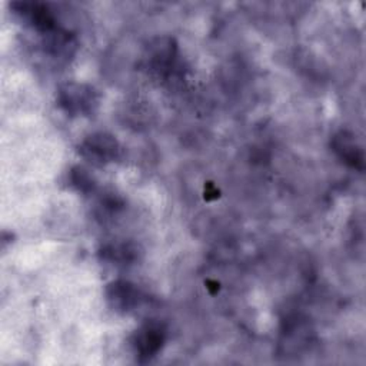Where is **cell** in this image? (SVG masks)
<instances>
[{
    "mask_svg": "<svg viewBox=\"0 0 366 366\" xmlns=\"http://www.w3.org/2000/svg\"><path fill=\"white\" fill-rule=\"evenodd\" d=\"M59 104L70 114H86L96 104V96L89 86L70 83L60 89Z\"/></svg>",
    "mask_w": 366,
    "mask_h": 366,
    "instance_id": "obj_1",
    "label": "cell"
},
{
    "mask_svg": "<svg viewBox=\"0 0 366 366\" xmlns=\"http://www.w3.org/2000/svg\"><path fill=\"white\" fill-rule=\"evenodd\" d=\"M139 290L129 282L117 280L110 283L107 287V300L116 310H132L139 303Z\"/></svg>",
    "mask_w": 366,
    "mask_h": 366,
    "instance_id": "obj_5",
    "label": "cell"
},
{
    "mask_svg": "<svg viewBox=\"0 0 366 366\" xmlns=\"http://www.w3.org/2000/svg\"><path fill=\"white\" fill-rule=\"evenodd\" d=\"M83 157L96 164H103L114 160L119 153V144L114 137L106 133L89 136L79 147Z\"/></svg>",
    "mask_w": 366,
    "mask_h": 366,
    "instance_id": "obj_2",
    "label": "cell"
},
{
    "mask_svg": "<svg viewBox=\"0 0 366 366\" xmlns=\"http://www.w3.org/2000/svg\"><path fill=\"white\" fill-rule=\"evenodd\" d=\"M333 150L337 156L349 166L362 170L365 166V156L362 147L357 144L353 134L347 132H340L333 137Z\"/></svg>",
    "mask_w": 366,
    "mask_h": 366,
    "instance_id": "obj_4",
    "label": "cell"
},
{
    "mask_svg": "<svg viewBox=\"0 0 366 366\" xmlns=\"http://www.w3.org/2000/svg\"><path fill=\"white\" fill-rule=\"evenodd\" d=\"M164 342V329L159 323H147L140 327L133 339V346L139 357L150 359Z\"/></svg>",
    "mask_w": 366,
    "mask_h": 366,
    "instance_id": "obj_3",
    "label": "cell"
},
{
    "mask_svg": "<svg viewBox=\"0 0 366 366\" xmlns=\"http://www.w3.org/2000/svg\"><path fill=\"white\" fill-rule=\"evenodd\" d=\"M71 177H73L74 184L79 187V190L86 192V190H89V189L92 187V179H90V176L86 173V170L77 167V169L73 170V176H71Z\"/></svg>",
    "mask_w": 366,
    "mask_h": 366,
    "instance_id": "obj_6",
    "label": "cell"
}]
</instances>
